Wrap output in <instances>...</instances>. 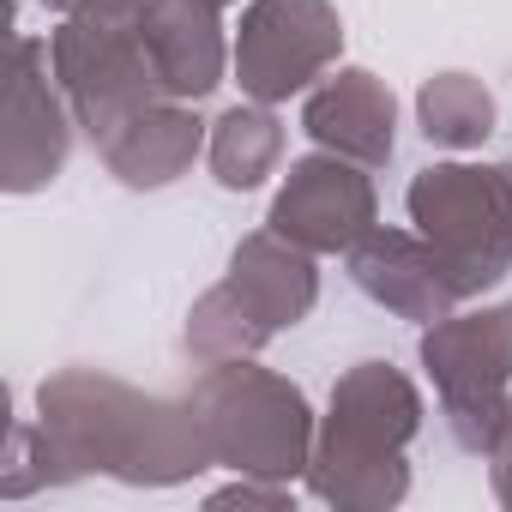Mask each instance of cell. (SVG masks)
<instances>
[{
    "label": "cell",
    "mask_w": 512,
    "mask_h": 512,
    "mask_svg": "<svg viewBox=\"0 0 512 512\" xmlns=\"http://www.w3.org/2000/svg\"><path fill=\"white\" fill-rule=\"evenodd\" d=\"M217 458L187 398L139 392L97 368H61L37 386V416H19L0 452V500H31L85 476L127 488H181Z\"/></svg>",
    "instance_id": "obj_1"
},
{
    "label": "cell",
    "mask_w": 512,
    "mask_h": 512,
    "mask_svg": "<svg viewBox=\"0 0 512 512\" xmlns=\"http://www.w3.org/2000/svg\"><path fill=\"white\" fill-rule=\"evenodd\" d=\"M422 434V392L392 362H356L338 374L314 434L308 494L338 512H386L410 494V440Z\"/></svg>",
    "instance_id": "obj_2"
},
{
    "label": "cell",
    "mask_w": 512,
    "mask_h": 512,
    "mask_svg": "<svg viewBox=\"0 0 512 512\" xmlns=\"http://www.w3.org/2000/svg\"><path fill=\"white\" fill-rule=\"evenodd\" d=\"M199 428H205V446L223 470L235 476H272V482H296L308 476V458H314V404L296 380L260 368L253 356L241 362H217V368H199L193 392H187Z\"/></svg>",
    "instance_id": "obj_3"
},
{
    "label": "cell",
    "mask_w": 512,
    "mask_h": 512,
    "mask_svg": "<svg viewBox=\"0 0 512 512\" xmlns=\"http://www.w3.org/2000/svg\"><path fill=\"white\" fill-rule=\"evenodd\" d=\"M404 211L434 241L464 302L512 272V163H428L404 187Z\"/></svg>",
    "instance_id": "obj_4"
},
{
    "label": "cell",
    "mask_w": 512,
    "mask_h": 512,
    "mask_svg": "<svg viewBox=\"0 0 512 512\" xmlns=\"http://www.w3.org/2000/svg\"><path fill=\"white\" fill-rule=\"evenodd\" d=\"M416 362L434 380L446 434L464 452L488 458V446L512 410V302L452 308L446 320L422 326Z\"/></svg>",
    "instance_id": "obj_5"
},
{
    "label": "cell",
    "mask_w": 512,
    "mask_h": 512,
    "mask_svg": "<svg viewBox=\"0 0 512 512\" xmlns=\"http://www.w3.org/2000/svg\"><path fill=\"white\" fill-rule=\"evenodd\" d=\"M55 85L91 145H103L115 127H127L139 109L163 103V79L151 67V49L139 37V19H61L49 31Z\"/></svg>",
    "instance_id": "obj_6"
},
{
    "label": "cell",
    "mask_w": 512,
    "mask_h": 512,
    "mask_svg": "<svg viewBox=\"0 0 512 512\" xmlns=\"http://www.w3.org/2000/svg\"><path fill=\"white\" fill-rule=\"evenodd\" d=\"M344 55V19L332 0H247L229 73L253 103H290L308 97Z\"/></svg>",
    "instance_id": "obj_7"
},
{
    "label": "cell",
    "mask_w": 512,
    "mask_h": 512,
    "mask_svg": "<svg viewBox=\"0 0 512 512\" xmlns=\"http://www.w3.org/2000/svg\"><path fill=\"white\" fill-rule=\"evenodd\" d=\"M73 109L55 85V61L43 37H13L7 61V127H0V187L7 193H43L67 157H73Z\"/></svg>",
    "instance_id": "obj_8"
},
{
    "label": "cell",
    "mask_w": 512,
    "mask_h": 512,
    "mask_svg": "<svg viewBox=\"0 0 512 512\" xmlns=\"http://www.w3.org/2000/svg\"><path fill=\"white\" fill-rule=\"evenodd\" d=\"M266 223L278 235H290L296 247H308V253H350L380 223V193H374L362 163L314 145L278 181Z\"/></svg>",
    "instance_id": "obj_9"
},
{
    "label": "cell",
    "mask_w": 512,
    "mask_h": 512,
    "mask_svg": "<svg viewBox=\"0 0 512 512\" xmlns=\"http://www.w3.org/2000/svg\"><path fill=\"white\" fill-rule=\"evenodd\" d=\"M344 272H350V284L374 308H386V314H398L410 326H434L452 308H464V290L452 284L446 260L434 253V241L422 229H386V223H374L344 253Z\"/></svg>",
    "instance_id": "obj_10"
},
{
    "label": "cell",
    "mask_w": 512,
    "mask_h": 512,
    "mask_svg": "<svg viewBox=\"0 0 512 512\" xmlns=\"http://www.w3.org/2000/svg\"><path fill=\"white\" fill-rule=\"evenodd\" d=\"M302 133L320 151H338L362 169H386L398 151V103L368 67H332L302 97Z\"/></svg>",
    "instance_id": "obj_11"
},
{
    "label": "cell",
    "mask_w": 512,
    "mask_h": 512,
    "mask_svg": "<svg viewBox=\"0 0 512 512\" xmlns=\"http://www.w3.org/2000/svg\"><path fill=\"white\" fill-rule=\"evenodd\" d=\"M139 37L151 49L163 91L181 103H205L229 73L235 43L223 37V7H211V0H145Z\"/></svg>",
    "instance_id": "obj_12"
},
{
    "label": "cell",
    "mask_w": 512,
    "mask_h": 512,
    "mask_svg": "<svg viewBox=\"0 0 512 512\" xmlns=\"http://www.w3.org/2000/svg\"><path fill=\"white\" fill-rule=\"evenodd\" d=\"M205 139H211V127L199 121V109L181 103V97H163V103L139 109L127 127H115V133L97 145V157H103V169H109L121 187L157 193V187H175V181L199 163Z\"/></svg>",
    "instance_id": "obj_13"
},
{
    "label": "cell",
    "mask_w": 512,
    "mask_h": 512,
    "mask_svg": "<svg viewBox=\"0 0 512 512\" xmlns=\"http://www.w3.org/2000/svg\"><path fill=\"white\" fill-rule=\"evenodd\" d=\"M320 253H308V247H296L290 235H278L272 223L266 229H253V235H241L235 241V253H229V290L260 314L272 332H290V326H302L308 314H314V302H320Z\"/></svg>",
    "instance_id": "obj_14"
},
{
    "label": "cell",
    "mask_w": 512,
    "mask_h": 512,
    "mask_svg": "<svg viewBox=\"0 0 512 512\" xmlns=\"http://www.w3.org/2000/svg\"><path fill=\"white\" fill-rule=\"evenodd\" d=\"M205 163L217 175L223 193H253L266 175H278L284 163V121L272 115V103H235L211 121V139H205Z\"/></svg>",
    "instance_id": "obj_15"
},
{
    "label": "cell",
    "mask_w": 512,
    "mask_h": 512,
    "mask_svg": "<svg viewBox=\"0 0 512 512\" xmlns=\"http://www.w3.org/2000/svg\"><path fill=\"white\" fill-rule=\"evenodd\" d=\"M494 121H500L494 91L476 73H434L416 91V127L434 151H476L488 145Z\"/></svg>",
    "instance_id": "obj_16"
},
{
    "label": "cell",
    "mask_w": 512,
    "mask_h": 512,
    "mask_svg": "<svg viewBox=\"0 0 512 512\" xmlns=\"http://www.w3.org/2000/svg\"><path fill=\"white\" fill-rule=\"evenodd\" d=\"M272 338H278V332H272L260 314H253V308L229 290V278H223V284H211V290L187 308V326H181V350H187L199 368L260 356Z\"/></svg>",
    "instance_id": "obj_17"
},
{
    "label": "cell",
    "mask_w": 512,
    "mask_h": 512,
    "mask_svg": "<svg viewBox=\"0 0 512 512\" xmlns=\"http://www.w3.org/2000/svg\"><path fill=\"white\" fill-rule=\"evenodd\" d=\"M205 506H266V512H284V506H296V488L272 482V476H235L229 488H211Z\"/></svg>",
    "instance_id": "obj_18"
},
{
    "label": "cell",
    "mask_w": 512,
    "mask_h": 512,
    "mask_svg": "<svg viewBox=\"0 0 512 512\" xmlns=\"http://www.w3.org/2000/svg\"><path fill=\"white\" fill-rule=\"evenodd\" d=\"M43 7L55 13V19H139V7L145 0H43Z\"/></svg>",
    "instance_id": "obj_19"
},
{
    "label": "cell",
    "mask_w": 512,
    "mask_h": 512,
    "mask_svg": "<svg viewBox=\"0 0 512 512\" xmlns=\"http://www.w3.org/2000/svg\"><path fill=\"white\" fill-rule=\"evenodd\" d=\"M488 482H494V500L512 506V410H506V422H500V434L488 446Z\"/></svg>",
    "instance_id": "obj_20"
},
{
    "label": "cell",
    "mask_w": 512,
    "mask_h": 512,
    "mask_svg": "<svg viewBox=\"0 0 512 512\" xmlns=\"http://www.w3.org/2000/svg\"><path fill=\"white\" fill-rule=\"evenodd\" d=\"M211 7H235V0H211Z\"/></svg>",
    "instance_id": "obj_21"
}]
</instances>
